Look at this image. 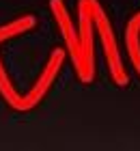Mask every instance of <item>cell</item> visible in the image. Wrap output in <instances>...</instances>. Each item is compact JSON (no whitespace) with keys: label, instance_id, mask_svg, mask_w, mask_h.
<instances>
[{"label":"cell","instance_id":"1","mask_svg":"<svg viewBox=\"0 0 140 151\" xmlns=\"http://www.w3.org/2000/svg\"><path fill=\"white\" fill-rule=\"evenodd\" d=\"M95 0H78V28L62 0H50V11L54 22L62 32L67 56L73 65V73L82 84H90L97 76L95 69V19H93Z\"/></svg>","mask_w":140,"mask_h":151},{"label":"cell","instance_id":"2","mask_svg":"<svg viewBox=\"0 0 140 151\" xmlns=\"http://www.w3.org/2000/svg\"><path fill=\"white\" fill-rule=\"evenodd\" d=\"M93 19H95L97 37L101 41V50H103V60H106V67H108V76H110V80L114 82V86L125 88L129 84V73H127V69H125V65H123L121 52H118L114 28H112V24H110V19L106 15V11H103V6L99 4V0H95Z\"/></svg>","mask_w":140,"mask_h":151},{"label":"cell","instance_id":"3","mask_svg":"<svg viewBox=\"0 0 140 151\" xmlns=\"http://www.w3.org/2000/svg\"><path fill=\"white\" fill-rule=\"evenodd\" d=\"M65 58H67V50H60V47H54L52 50L50 58L45 60V65H43V69H41V73L37 76V80H34L32 86L24 93V112L34 110V108L47 97V93L52 91L54 80L58 78V73L62 69Z\"/></svg>","mask_w":140,"mask_h":151},{"label":"cell","instance_id":"4","mask_svg":"<svg viewBox=\"0 0 140 151\" xmlns=\"http://www.w3.org/2000/svg\"><path fill=\"white\" fill-rule=\"evenodd\" d=\"M125 47H127V58L131 67L140 76V11L125 26Z\"/></svg>","mask_w":140,"mask_h":151}]
</instances>
